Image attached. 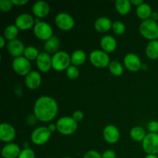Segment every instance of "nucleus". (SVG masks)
<instances>
[{
  "mask_svg": "<svg viewBox=\"0 0 158 158\" xmlns=\"http://www.w3.org/2000/svg\"><path fill=\"white\" fill-rule=\"evenodd\" d=\"M58 103L55 99L49 96H42L35 100L33 113L36 119L41 122L51 121L58 114Z\"/></svg>",
  "mask_w": 158,
  "mask_h": 158,
  "instance_id": "f257e3e1",
  "label": "nucleus"
},
{
  "mask_svg": "<svg viewBox=\"0 0 158 158\" xmlns=\"http://www.w3.org/2000/svg\"><path fill=\"white\" fill-rule=\"evenodd\" d=\"M139 32L146 40L153 41L158 40L157 22L148 19L141 22L139 26Z\"/></svg>",
  "mask_w": 158,
  "mask_h": 158,
  "instance_id": "f03ea898",
  "label": "nucleus"
},
{
  "mask_svg": "<svg viewBox=\"0 0 158 158\" xmlns=\"http://www.w3.org/2000/svg\"><path fill=\"white\" fill-rule=\"evenodd\" d=\"M57 131L63 135H71L76 132L78 123L72 117H63L56 122Z\"/></svg>",
  "mask_w": 158,
  "mask_h": 158,
  "instance_id": "7ed1b4c3",
  "label": "nucleus"
},
{
  "mask_svg": "<svg viewBox=\"0 0 158 158\" xmlns=\"http://www.w3.org/2000/svg\"><path fill=\"white\" fill-rule=\"evenodd\" d=\"M70 63V55L65 51H59L52 56V68L56 71L66 70Z\"/></svg>",
  "mask_w": 158,
  "mask_h": 158,
  "instance_id": "20e7f679",
  "label": "nucleus"
},
{
  "mask_svg": "<svg viewBox=\"0 0 158 158\" xmlns=\"http://www.w3.org/2000/svg\"><path fill=\"white\" fill-rule=\"evenodd\" d=\"M91 64L97 68H105L109 66L110 60L106 52L100 49H95L92 51L89 56Z\"/></svg>",
  "mask_w": 158,
  "mask_h": 158,
  "instance_id": "39448f33",
  "label": "nucleus"
},
{
  "mask_svg": "<svg viewBox=\"0 0 158 158\" xmlns=\"http://www.w3.org/2000/svg\"><path fill=\"white\" fill-rule=\"evenodd\" d=\"M51 134L47 127H39L31 134V140L35 145H43L49 141Z\"/></svg>",
  "mask_w": 158,
  "mask_h": 158,
  "instance_id": "423d86ee",
  "label": "nucleus"
},
{
  "mask_svg": "<svg viewBox=\"0 0 158 158\" xmlns=\"http://www.w3.org/2000/svg\"><path fill=\"white\" fill-rule=\"evenodd\" d=\"M142 148L148 154H158V133H149L142 141Z\"/></svg>",
  "mask_w": 158,
  "mask_h": 158,
  "instance_id": "0eeeda50",
  "label": "nucleus"
},
{
  "mask_svg": "<svg viewBox=\"0 0 158 158\" xmlns=\"http://www.w3.org/2000/svg\"><path fill=\"white\" fill-rule=\"evenodd\" d=\"M33 32L37 39L45 42L47 41L53 35L52 26L48 23L43 21L35 23L33 27Z\"/></svg>",
  "mask_w": 158,
  "mask_h": 158,
  "instance_id": "6e6552de",
  "label": "nucleus"
},
{
  "mask_svg": "<svg viewBox=\"0 0 158 158\" xmlns=\"http://www.w3.org/2000/svg\"><path fill=\"white\" fill-rule=\"evenodd\" d=\"M12 69L19 76H27L31 72V63L25 56L14 58L12 61Z\"/></svg>",
  "mask_w": 158,
  "mask_h": 158,
  "instance_id": "1a4fd4ad",
  "label": "nucleus"
},
{
  "mask_svg": "<svg viewBox=\"0 0 158 158\" xmlns=\"http://www.w3.org/2000/svg\"><path fill=\"white\" fill-rule=\"evenodd\" d=\"M55 23L59 29L69 31L73 28L75 22L72 15L66 12H60L55 17Z\"/></svg>",
  "mask_w": 158,
  "mask_h": 158,
  "instance_id": "9d476101",
  "label": "nucleus"
},
{
  "mask_svg": "<svg viewBox=\"0 0 158 158\" xmlns=\"http://www.w3.org/2000/svg\"><path fill=\"white\" fill-rule=\"evenodd\" d=\"M123 63L124 66L128 70L131 72H137L140 70L142 67V63L140 57L135 53H128L125 56L123 59Z\"/></svg>",
  "mask_w": 158,
  "mask_h": 158,
  "instance_id": "9b49d317",
  "label": "nucleus"
},
{
  "mask_svg": "<svg viewBox=\"0 0 158 158\" xmlns=\"http://www.w3.org/2000/svg\"><path fill=\"white\" fill-rule=\"evenodd\" d=\"M15 130L9 123H2L0 125V140L6 143H12L15 137Z\"/></svg>",
  "mask_w": 158,
  "mask_h": 158,
  "instance_id": "f8f14e48",
  "label": "nucleus"
},
{
  "mask_svg": "<svg viewBox=\"0 0 158 158\" xmlns=\"http://www.w3.org/2000/svg\"><path fill=\"white\" fill-rule=\"evenodd\" d=\"M6 48H7L9 53L14 58L23 56L24 51L26 49L24 43L19 39H15L12 41L8 42V43L6 44Z\"/></svg>",
  "mask_w": 158,
  "mask_h": 158,
  "instance_id": "ddd939ff",
  "label": "nucleus"
},
{
  "mask_svg": "<svg viewBox=\"0 0 158 158\" xmlns=\"http://www.w3.org/2000/svg\"><path fill=\"white\" fill-rule=\"evenodd\" d=\"M15 25L21 30H27L34 27L35 26V19L28 13H23L19 15L15 20Z\"/></svg>",
  "mask_w": 158,
  "mask_h": 158,
  "instance_id": "4468645a",
  "label": "nucleus"
},
{
  "mask_svg": "<svg viewBox=\"0 0 158 158\" xmlns=\"http://www.w3.org/2000/svg\"><path fill=\"white\" fill-rule=\"evenodd\" d=\"M103 136L105 141L108 143H116L120 137L118 128L114 125H107L103 131Z\"/></svg>",
  "mask_w": 158,
  "mask_h": 158,
  "instance_id": "2eb2a0df",
  "label": "nucleus"
},
{
  "mask_svg": "<svg viewBox=\"0 0 158 158\" xmlns=\"http://www.w3.org/2000/svg\"><path fill=\"white\" fill-rule=\"evenodd\" d=\"M35 62L37 68L43 73L48 72L52 68V57L46 52H40Z\"/></svg>",
  "mask_w": 158,
  "mask_h": 158,
  "instance_id": "dca6fc26",
  "label": "nucleus"
},
{
  "mask_svg": "<svg viewBox=\"0 0 158 158\" xmlns=\"http://www.w3.org/2000/svg\"><path fill=\"white\" fill-rule=\"evenodd\" d=\"M32 10L35 16L38 18H43L49 15L50 6L46 1H37L32 6Z\"/></svg>",
  "mask_w": 158,
  "mask_h": 158,
  "instance_id": "f3484780",
  "label": "nucleus"
},
{
  "mask_svg": "<svg viewBox=\"0 0 158 158\" xmlns=\"http://www.w3.org/2000/svg\"><path fill=\"white\" fill-rule=\"evenodd\" d=\"M42 77L39 72L32 70L25 78V84L30 89H35L40 86Z\"/></svg>",
  "mask_w": 158,
  "mask_h": 158,
  "instance_id": "a211bd4d",
  "label": "nucleus"
},
{
  "mask_svg": "<svg viewBox=\"0 0 158 158\" xmlns=\"http://www.w3.org/2000/svg\"><path fill=\"white\" fill-rule=\"evenodd\" d=\"M21 150L19 146L15 143H6L2 149V156L3 158H18Z\"/></svg>",
  "mask_w": 158,
  "mask_h": 158,
  "instance_id": "6ab92c4d",
  "label": "nucleus"
},
{
  "mask_svg": "<svg viewBox=\"0 0 158 158\" xmlns=\"http://www.w3.org/2000/svg\"><path fill=\"white\" fill-rule=\"evenodd\" d=\"M100 46L102 50L107 52H113L115 51L117 46V42L114 36L110 35H106L102 37L100 40Z\"/></svg>",
  "mask_w": 158,
  "mask_h": 158,
  "instance_id": "aec40b11",
  "label": "nucleus"
},
{
  "mask_svg": "<svg viewBox=\"0 0 158 158\" xmlns=\"http://www.w3.org/2000/svg\"><path fill=\"white\" fill-rule=\"evenodd\" d=\"M112 26L113 22L108 17H100L96 20L94 23L96 30L101 33L108 32L110 29H112Z\"/></svg>",
  "mask_w": 158,
  "mask_h": 158,
  "instance_id": "412c9836",
  "label": "nucleus"
},
{
  "mask_svg": "<svg viewBox=\"0 0 158 158\" xmlns=\"http://www.w3.org/2000/svg\"><path fill=\"white\" fill-rule=\"evenodd\" d=\"M45 49V52L47 53H56L59 52V49L60 47V40L56 35H52L49 40L45 42L44 46H43Z\"/></svg>",
  "mask_w": 158,
  "mask_h": 158,
  "instance_id": "4be33fe9",
  "label": "nucleus"
},
{
  "mask_svg": "<svg viewBox=\"0 0 158 158\" xmlns=\"http://www.w3.org/2000/svg\"><path fill=\"white\" fill-rule=\"evenodd\" d=\"M152 12L153 11L151 6L149 4L145 2H143L140 6H137V9H136L137 15L140 19H142V21L151 18V15L152 14Z\"/></svg>",
  "mask_w": 158,
  "mask_h": 158,
  "instance_id": "5701e85b",
  "label": "nucleus"
},
{
  "mask_svg": "<svg viewBox=\"0 0 158 158\" xmlns=\"http://www.w3.org/2000/svg\"><path fill=\"white\" fill-rule=\"evenodd\" d=\"M71 56V63L72 65L76 66H81L86 62V54L82 49H77L75 50L70 55Z\"/></svg>",
  "mask_w": 158,
  "mask_h": 158,
  "instance_id": "b1692460",
  "label": "nucleus"
},
{
  "mask_svg": "<svg viewBox=\"0 0 158 158\" xmlns=\"http://www.w3.org/2000/svg\"><path fill=\"white\" fill-rule=\"evenodd\" d=\"M146 56L151 60L158 59V40L150 41L145 49Z\"/></svg>",
  "mask_w": 158,
  "mask_h": 158,
  "instance_id": "393cba45",
  "label": "nucleus"
},
{
  "mask_svg": "<svg viewBox=\"0 0 158 158\" xmlns=\"http://www.w3.org/2000/svg\"><path fill=\"white\" fill-rule=\"evenodd\" d=\"M131 3L129 0H117L115 2V8L120 15H127L131 10Z\"/></svg>",
  "mask_w": 158,
  "mask_h": 158,
  "instance_id": "a878e982",
  "label": "nucleus"
},
{
  "mask_svg": "<svg viewBox=\"0 0 158 158\" xmlns=\"http://www.w3.org/2000/svg\"><path fill=\"white\" fill-rule=\"evenodd\" d=\"M146 135L147 134L144 129L141 127H134L130 131V136L132 138V140H134L136 142L143 141Z\"/></svg>",
  "mask_w": 158,
  "mask_h": 158,
  "instance_id": "bb28decb",
  "label": "nucleus"
},
{
  "mask_svg": "<svg viewBox=\"0 0 158 158\" xmlns=\"http://www.w3.org/2000/svg\"><path fill=\"white\" fill-rule=\"evenodd\" d=\"M19 28L15 25H9L5 29L4 32H3V36L6 40L9 41L17 39L19 35Z\"/></svg>",
  "mask_w": 158,
  "mask_h": 158,
  "instance_id": "cd10ccee",
  "label": "nucleus"
},
{
  "mask_svg": "<svg viewBox=\"0 0 158 158\" xmlns=\"http://www.w3.org/2000/svg\"><path fill=\"white\" fill-rule=\"evenodd\" d=\"M109 70L115 77H120L123 73V66L120 62L113 60L110 61L109 65Z\"/></svg>",
  "mask_w": 158,
  "mask_h": 158,
  "instance_id": "c85d7f7f",
  "label": "nucleus"
},
{
  "mask_svg": "<svg viewBox=\"0 0 158 158\" xmlns=\"http://www.w3.org/2000/svg\"><path fill=\"white\" fill-rule=\"evenodd\" d=\"M40 52H39L38 49L35 46H29L26 47V49L24 51V54H23V56L26 57L27 60H29V61L31 60H36L37 57L39 56Z\"/></svg>",
  "mask_w": 158,
  "mask_h": 158,
  "instance_id": "c756f323",
  "label": "nucleus"
},
{
  "mask_svg": "<svg viewBox=\"0 0 158 158\" xmlns=\"http://www.w3.org/2000/svg\"><path fill=\"white\" fill-rule=\"evenodd\" d=\"M66 77L70 80H76L80 76V70L77 66L70 65L66 70Z\"/></svg>",
  "mask_w": 158,
  "mask_h": 158,
  "instance_id": "7c9ffc66",
  "label": "nucleus"
},
{
  "mask_svg": "<svg viewBox=\"0 0 158 158\" xmlns=\"http://www.w3.org/2000/svg\"><path fill=\"white\" fill-rule=\"evenodd\" d=\"M112 29L114 31V32L117 35H122L125 32L126 30V26L125 24L121 21H115L113 23V26Z\"/></svg>",
  "mask_w": 158,
  "mask_h": 158,
  "instance_id": "2f4dec72",
  "label": "nucleus"
},
{
  "mask_svg": "<svg viewBox=\"0 0 158 158\" xmlns=\"http://www.w3.org/2000/svg\"><path fill=\"white\" fill-rule=\"evenodd\" d=\"M35 152L30 148H24L20 152L18 158H35Z\"/></svg>",
  "mask_w": 158,
  "mask_h": 158,
  "instance_id": "473e14b6",
  "label": "nucleus"
},
{
  "mask_svg": "<svg viewBox=\"0 0 158 158\" xmlns=\"http://www.w3.org/2000/svg\"><path fill=\"white\" fill-rule=\"evenodd\" d=\"M13 4L12 0H1L0 1V9L2 12H9L12 9Z\"/></svg>",
  "mask_w": 158,
  "mask_h": 158,
  "instance_id": "72a5a7b5",
  "label": "nucleus"
},
{
  "mask_svg": "<svg viewBox=\"0 0 158 158\" xmlns=\"http://www.w3.org/2000/svg\"><path fill=\"white\" fill-rule=\"evenodd\" d=\"M83 158H102V154L97 151H89L84 154Z\"/></svg>",
  "mask_w": 158,
  "mask_h": 158,
  "instance_id": "f704fd0d",
  "label": "nucleus"
},
{
  "mask_svg": "<svg viewBox=\"0 0 158 158\" xmlns=\"http://www.w3.org/2000/svg\"><path fill=\"white\" fill-rule=\"evenodd\" d=\"M148 128L150 133H158V121L152 120L148 125Z\"/></svg>",
  "mask_w": 158,
  "mask_h": 158,
  "instance_id": "c9c22d12",
  "label": "nucleus"
},
{
  "mask_svg": "<svg viewBox=\"0 0 158 158\" xmlns=\"http://www.w3.org/2000/svg\"><path fill=\"white\" fill-rule=\"evenodd\" d=\"M72 117L77 122V123H78V122L81 121V120H83V117H84V114H83V113L82 112V111L76 110L75 112H73V114Z\"/></svg>",
  "mask_w": 158,
  "mask_h": 158,
  "instance_id": "e433bc0d",
  "label": "nucleus"
},
{
  "mask_svg": "<svg viewBox=\"0 0 158 158\" xmlns=\"http://www.w3.org/2000/svg\"><path fill=\"white\" fill-rule=\"evenodd\" d=\"M102 158H117V154L113 150H106L102 154Z\"/></svg>",
  "mask_w": 158,
  "mask_h": 158,
  "instance_id": "4c0bfd02",
  "label": "nucleus"
},
{
  "mask_svg": "<svg viewBox=\"0 0 158 158\" xmlns=\"http://www.w3.org/2000/svg\"><path fill=\"white\" fill-rule=\"evenodd\" d=\"M12 4L15 5V6H22L27 4L29 2V0H12Z\"/></svg>",
  "mask_w": 158,
  "mask_h": 158,
  "instance_id": "58836bf2",
  "label": "nucleus"
},
{
  "mask_svg": "<svg viewBox=\"0 0 158 158\" xmlns=\"http://www.w3.org/2000/svg\"><path fill=\"white\" fill-rule=\"evenodd\" d=\"M27 120H30V121L27 122L29 124L34 125V124H35V120H36L37 119H36V117H35V115H30V116H29V117H28Z\"/></svg>",
  "mask_w": 158,
  "mask_h": 158,
  "instance_id": "ea45409f",
  "label": "nucleus"
},
{
  "mask_svg": "<svg viewBox=\"0 0 158 158\" xmlns=\"http://www.w3.org/2000/svg\"><path fill=\"white\" fill-rule=\"evenodd\" d=\"M131 5H134V6H136L137 7V6L143 4V0H131Z\"/></svg>",
  "mask_w": 158,
  "mask_h": 158,
  "instance_id": "a19ab883",
  "label": "nucleus"
},
{
  "mask_svg": "<svg viewBox=\"0 0 158 158\" xmlns=\"http://www.w3.org/2000/svg\"><path fill=\"white\" fill-rule=\"evenodd\" d=\"M48 128H49V130L50 131L51 133L54 132V131L56 130L57 131V127H56V124H54V123H50V124L48 125L47 127Z\"/></svg>",
  "mask_w": 158,
  "mask_h": 158,
  "instance_id": "79ce46f5",
  "label": "nucleus"
},
{
  "mask_svg": "<svg viewBox=\"0 0 158 158\" xmlns=\"http://www.w3.org/2000/svg\"><path fill=\"white\" fill-rule=\"evenodd\" d=\"M151 19L154 20V21L157 22L158 21V12H153L151 15Z\"/></svg>",
  "mask_w": 158,
  "mask_h": 158,
  "instance_id": "37998d69",
  "label": "nucleus"
},
{
  "mask_svg": "<svg viewBox=\"0 0 158 158\" xmlns=\"http://www.w3.org/2000/svg\"><path fill=\"white\" fill-rule=\"evenodd\" d=\"M6 45V39L4 38V36H3V35H2V36H0V48H2H2L4 47Z\"/></svg>",
  "mask_w": 158,
  "mask_h": 158,
  "instance_id": "c03bdc74",
  "label": "nucleus"
},
{
  "mask_svg": "<svg viewBox=\"0 0 158 158\" xmlns=\"http://www.w3.org/2000/svg\"><path fill=\"white\" fill-rule=\"evenodd\" d=\"M144 158H158V156L154 154H148Z\"/></svg>",
  "mask_w": 158,
  "mask_h": 158,
  "instance_id": "a18cd8bd",
  "label": "nucleus"
},
{
  "mask_svg": "<svg viewBox=\"0 0 158 158\" xmlns=\"http://www.w3.org/2000/svg\"><path fill=\"white\" fill-rule=\"evenodd\" d=\"M63 158H71V157H63Z\"/></svg>",
  "mask_w": 158,
  "mask_h": 158,
  "instance_id": "49530a36",
  "label": "nucleus"
},
{
  "mask_svg": "<svg viewBox=\"0 0 158 158\" xmlns=\"http://www.w3.org/2000/svg\"><path fill=\"white\" fill-rule=\"evenodd\" d=\"M157 23H158V21H157Z\"/></svg>",
  "mask_w": 158,
  "mask_h": 158,
  "instance_id": "de8ad7c7",
  "label": "nucleus"
},
{
  "mask_svg": "<svg viewBox=\"0 0 158 158\" xmlns=\"http://www.w3.org/2000/svg\"><path fill=\"white\" fill-rule=\"evenodd\" d=\"M50 158H51V157H50Z\"/></svg>",
  "mask_w": 158,
  "mask_h": 158,
  "instance_id": "09e8293b",
  "label": "nucleus"
}]
</instances>
